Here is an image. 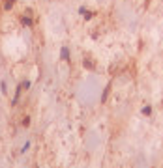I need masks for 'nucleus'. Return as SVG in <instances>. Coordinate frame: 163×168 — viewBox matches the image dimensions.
I'll list each match as a JSON object with an SVG mask.
<instances>
[{"label": "nucleus", "mask_w": 163, "mask_h": 168, "mask_svg": "<svg viewBox=\"0 0 163 168\" xmlns=\"http://www.w3.org/2000/svg\"><path fill=\"white\" fill-rule=\"evenodd\" d=\"M13 2L15 0H6V2H4V8H6V10H11V8H13Z\"/></svg>", "instance_id": "1"}, {"label": "nucleus", "mask_w": 163, "mask_h": 168, "mask_svg": "<svg viewBox=\"0 0 163 168\" xmlns=\"http://www.w3.org/2000/svg\"><path fill=\"white\" fill-rule=\"evenodd\" d=\"M66 58H69V51L64 47V49H62V60H66Z\"/></svg>", "instance_id": "2"}, {"label": "nucleus", "mask_w": 163, "mask_h": 168, "mask_svg": "<svg viewBox=\"0 0 163 168\" xmlns=\"http://www.w3.org/2000/svg\"><path fill=\"white\" fill-rule=\"evenodd\" d=\"M21 21H23V25H25V26H30V25H32V21H30L28 17H23Z\"/></svg>", "instance_id": "3"}, {"label": "nucleus", "mask_w": 163, "mask_h": 168, "mask_svg": "<svg viewBox=\"0 0 163 168\" xmlns=\"http://www.w3.org/2000/svg\"><path fill=\"white\" fill-rule=\"evenodd\" d=\"M150 112H152L150 107H144V109H142V114H144V116H150Z\"/></svg>", "instance_id": "4"}, {"label": "nucleus", "mask_w": 163, "mask_h": 168, "mask_svg": "<svg viewBox=\"0 0 163 168\" xmlns=\"http://www.w3.org/2000/svg\"><path fill=\"white\" fill-rule=\"evenodd\" d=\"M28 123H30V118H25V120H23V125H25V127L28 125Z\"/></svg>", "instance_id": "5"}]
</instances>
